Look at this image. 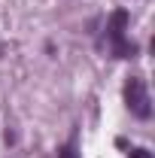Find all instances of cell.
Listing matches in <instances>:
<instances>
[{
  "mask_svg": "<svg viewBox=\"0 0 155 158\" xmlns=\"http://www.w3.org/2000/svg\"><path fill=\"white\" fill-rule=\"evenodd\" d=\"M58 158H79V149H76V140H70L64 149L58 152Z\"/></svg>",
  "mask_w": 155,
  "mask_h": 158,
  "instance_id": "3957f363",
  "label": "cell"
},
{
  "mask_svg": "<svg viewBox=\"0 0 155 158\" xmlns=\"http://www.w3.org/2000/svg\"><path fill=\"white\" fill-rule=\"evenodd\" d=\"M125 103L131 110V116L137 118H149L152 116V100H149V88L140 76H131L125 82Z\"/></svg>",
  "mask_w": 155,
  "mask_h": 158,
  "instance_id": "7a4b0ae2",
  "label": "cell"
},
{
  "mask_svg": "<svg viewBox=\"0 0 155 158\" xmlns=\"http://www.w3.org/2000/svg\"><path fill=\"white\" fill-rule=\"evenodd\" d=\"M125 31H128V12L116 9L107 21V46L116 58H137V46L131 40H125Z\"/></svg>",
  "mask_w": 155,
  "mask_h": 158,
  "instance_id": "6da1fadb",
  "label": "cell"
},
{
  "mask_svg": "<svg viewBox=\"0 0 155 158\" xmlns=\"http://www.w3.org/2000/svg\"><path fill=\"white\" fill-rule=\"evenodd\" d=\"M128 158H152V152H149V149H131Z\"/></svg>",
  "mask_w": 155,
  "mask_h": 158,
  "instance_id": "277c9868",
  "label": "cell"
}]
</instances>
